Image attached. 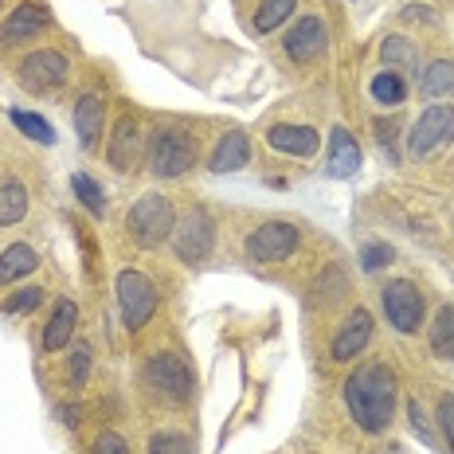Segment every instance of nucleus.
<instances>
[{"mask_svg": "<svg viewBox=\"0 0 454 454\" xmlns=\"http://www.w3.org/2000/svg\"><path fill=\"white\" fill-rule=\"evenodd\" d=\"M345 403L353 423L368 434H380L395 411V376L387 364H364L345 380Z\"/></svg>", "mask_w": 454, "mask_h": 454, "instance_id": "1", "label": "nucleus"}, {"mask_svg": "<svg viewBox=\"0 0 454 454\" xmlns=\"http://www.w3.org/2000/svg\"><path fill=\"white\" fill-rule=\"evenodd\" d=\"M126 227H129V239H134L137 247H157V243H165L168 235H173L176 212H173V204H168L165 196L149 192V196H141V200L129 207Z\"/></svg>", "mask_w": 454, "mask_h": 454, "instance_id": "2", "label": "nucleus"}, {"mask_svg": "<svg viewBox=\"0 0 454 454\" xmlns=\"http://www.w3.org/2000/svg\"><path fill=\"white\" fill-rule=\"evenodd\" d=\"M145 384H149V392L160 395V400H168V403H184L188 395H192V368H188V361L181 353H153L149 356V364H145Z\"/></svg>", "mask_w": 454, "mask_h": 454, "instance_id": "3", "label": "nucleus"}, {"mask_svg": "<svg viewBox=\"0 0 454 454\" xmlns=\"http://www.w3.org/2000/svg\"><path fill=\"white\" fill-rule=\"evenodd\" d=\"M196 165V141L184 129L160 126L153 129V141H149V168L153 176H181Z\"/></svg>", "mask_w": 454, "mask_h": 454, "instance_id": "4", "label": "nucleus"}, {"mask_svg": "<svg viewBox=\"0 0 454 454\" xmlns=\"http://www.w3.org/2000/svg\"><path fill=\"white\" fill-rule=\"evenodd\" d=\"M454 141V106H427L419 114V121L408 134V153L411 157H431L439 149H447Z\"/></svg>", "mask_w": 454, "mask_h": 454, "instance_id": "5", "label": "nucleus"}, {"mask_svg": "<svg viewBox=\"0 0 454 454\" xmlns=\"http://www.w3.org/2000/svg\"><path fill=\"white\" fill-rule=\"evenodd\" d=\"M118 306L126 329H141L157 314V286L141 270H121L118 274Z\"/></svg>", "mask_w": 454, "mask_h": 454, "instance_id": "6", "label": "nucleus"}, {"mask_svg": "<svg viewBox=\"0 0 454 454\" xmlns=\"http://www.w3.org/2000/svg\"><path fill=\"white\" fill-rule=\"evenodd\" d=\"M173 247H176V259H184V262H200V259L212 254V247H215V223H212V215H207L204 207H192V212H184L181 220H176Z\"/></svg>", "mask_w": 454, "mask_h": 454, "instance_id": "7", "label": "nucleus"}, {"mask_svg": "<svg viewBox=\"0 0 454 454\" xmlns=\"http://www.w3.org/2000/svg\"><path fill=\"white\" fill-rule=\"evenodd\" d=\"M294 247H298V227L286 220H270V223L254 227L247 235V243H243L251 262H282L294 254Z\"/></svg>", "mask_w": 454, "mask_h": 454, "instance_id": "8", "label": "nucleus"}, {"mask_svg": "<svg viewBox=\"0 0 454 454\" xmlns=\"http://www.w3.org/2000/svg\"><path fill=\"white\" fill-rule=\"evenodd\" d=\"M384 314L392 321L400 333H415L423 325V294L415 290V282L408 278H395L384 286Z\"/></svg>", "mask_w": 454, "mask_h": 454, "instance_id": "9", "label": "nucleus"}, {"mask_svg": "<svg viewBox=\"0 0 454 454\" xmlns=\"http://www.w3.org/2000/svg\"><path fill=\"white\" fill-rule=\"evenodd\" d=\"M67 71H71L67 55L47 51V47H43V51H32L20 63V82L27 90H55V87H63Z\"/></svg>", "mask_w": 454, "mask_h": 454, "instance_id": "10", "label": "nucleus"}, {"mask_svg": "<svg viewBox=\"0 0 454 454\" xmlns=\"http://www.w3.org/2000/svg\"><path fill=\"white\" fill-rule=\"evenodd\" d=\"M286 47V55L294 63H314L321 51H325V24L317 20V16H301V20L290 27V35L282 40Z\"/></svg>", "mask_w": 454, "mask_h": 454, "instance_id": "11", "label": "nucleus"}, {"mask_svg": "<svg viewBox=\"0 0 454 454\" xmlns=\"http://www.w3.org/2000/svg\"><path fill=\"white\" fill-rule=\"evenodd\" d=\"M137 153H141V129H137V121L126 114V118H118V126H114L106 157L118 173H129V168L137 165Z\"/></svg>", "mask_w": 454, "mask_h": 454, "instance_id": "12", "label": "nucleus"}, {"mask_svg": "<svg viewBox=\"0 0 454 454\" xmlns=\"http://www.w3.org/2000/svg\"><path fill=\"white\" fill-rule=\"evenodd\" d=\"M267 141L278 153H290V157H314L317 145H321V134L314 126H286V121H278V126L267 129Z\"/></svg>", "mask_w": 454, "mask_h": 454, "instance_id": "13", "label": "nucleus"}, {"mask_svg": "<svg viewBox=\"0 0 454 454\" xmlns=\"http://www.w3.org/2000/svg\"><path fill=\"white\" fill-rule=\"evenodd\" d=\"M368 340H372V314H368V309H353V317H348L333 337V361H353Z\"/></svg>", "mask_w": 454, "mask_h": 454, "instance_id": "14", "label": "nucleus"}, {"mask_svg": "<svg viewBox=\"0 0 454 454\" xmlns=\"http://www.w3.org/2000/svg\"><path fill=\"white\" fill-rule=\"evenodd\" d=\"M47 27V8L35 4V0H24L20 8H12V16H8L4 24V43H20V40H32V35H40Z\"/></svg>", "mask_w": 454, "mask_h": 454, "instance_id": "15", "label": "nucleus"}, {"mask_svg": "<svg viewBox=\"0 0 454 454\" xmlns=\"http://www.w3.org/2000/svg\"><path fill=\"white\" fill-rule=\"evenodd\" d=\"M102 121H106V102H102V94H82V98L74 102V129H79V141L87 149L98 145Z\"/></svg>", "mask_w": 454, "mask_h": 454, "instance_id": "16", "label": "nucleus"}, {"mask_svg": "<svg viewBox=\"0 0 454 454\" xmlns=\"http://www.w3.org/2000/svg\"><path fill=\"white\" fill-rule=\"evenodd\" d=\"M251 160V141L247 134H239V129H231V134H223L220 141H215L212 149V173H239L243 165Z\"/></svg>", "mask_w": 454, "mask_h": 454, "instance_id": "17", "label": "nucleus"}, {"mask_svg": "<svg viewBox=\"0 0 454 454\" xmlns=\"http://www.w3.org/2000/svg\"><path fill=\"white\" fill-rule=\"evenodd\" d=\"M329 176H353L356 168H361V145L353 141L345 126H337L333 134H329V160H325Z\"/></svg>", "mask_w": 454, "mask_h": 454, "instance_id": "18", "label": "nucleus"}, {"mask_svg": "<svg viewBox=\"0 0 454 454\" xmlns=\"http://www.w3.org/2000/svg\"><path fill=\"white\" fill-rule=\"evenodd\" d=\"M74 325H79V309H74V301H67V298L55 301V314H51V321H47V329H43V348L47 353L71 345Z\"/></svg>", "mask_w": 454, "mask_h": 454, "instance_id": "19", "label": "nucleus"}, {"mask_svg": "<svg viewBox=\"0 0 454 454\" xmlns=\"http://www.w3.org/2000/svg\"><path fill=\"white\" fill-rule=\"evenodd\" d=\"M40 267V254H35L27 243H12V247L0 251V282H16L24 274H32Z\"/></svg>", "mask_w": 454, "mask_h": 454, "instance_id": "20", "label": "nucleus"}, {"mask_svg": "<svg viewBox=\"0 0 454 454\" xmlns=\"http://www.w3.org/2000/svg\"><path fill=\"white\" fill-rule=\"evenodd\" d=\"M419 87L427 98H454V59H434L427 71H423Z\"/></svg>", "mask_w": 454, "mask_h": 454, "instance_id": "21", "label": "nucleus"}, {"mask_svg": "<svg viewBox=\"0 0 454 454\" xmlns=\"http://www.w3.org/2000/svg\"><path fill=\"white\" fill-rule=\"evenodd\" d=\"M380 59L387 71H415V63H419V51H415L411 40H403V35H387L380 43Z\"/></svg>", "mask_w": 454, "mask_h": 454, "instance_id": "22", "label": "nucleus"}, {"mask_svg": "<svg viewBox=\"0 0 454 454\" xmlns=\"http://www.w3.org/2000/svg\"><path fill=\"white\" fill-rule=\"evenodd\" d=\"M24 212H27V188L20 181L0 184V227L20 223Z\"/></svg>", "mask_w": 454, "mask_h": 454, "instance_id": "23", "label": "nucleus"}, {"mask_svg": "<svg viewBox=\"0 0 454 454\" xmlns=\"http://www.w3.org/2000/svg\"><path fill=\"white\" fill-rule=\"evenodd\" d=\"M431 348L439 356L454 361V306H442L431 321Z\"/></svg>", "mask_w": 454, "mask_h": 454, "instance_id": "24", "label": "nucleus"}, {"mask_svg": "<svg viewBox=\"0 0 454 454\" xmlns=\"http://www.w3.org/2000/svg\"><path fill=\"white\" fill-rule=\"evenodd\" d=\"M368 90H372V98L380 102V106H400L403 94H408V87H403V79H400V71H380Z\"/></svg>", "mask_w": 454, "mask_h": 454, "instance_id": "25", "label": "nucleus"}, {"mask_svg": "<svg viewBox=\"0 0 454 454\" xmlns=\"http://www.w3.org/2000/svg\"><path fill=\"white\" fill-rule=\"evenodd\" d=\"M71 188H74V196H79L82 207H87L90 215H102V212H106V192H102V184L90 181L87 173H74V176H71Z\"/></svg>", "mask_w": 454, "mask_h": 454, "instance_id": "26", "label": "nucleus"}, {"mask_svg": "<svg viewBox=\"0 0 454 454\" xmlns=\"http://www.w3.org/2000/svg\"><path fill=\"white\" fill-rule=\"evenodd\" d=\"M290 12H294V0H262L259 12H254V32H262V35L274 32Z\"/></svg>", "mask_w": 454, "mask_h": 454, "instance_id": "27", "label": "nucleus"}, {"mask_svg": "<svg viewBox=\"0 0 454 454\" xmlns=\"http://www.w3.org/2000/svg\"><path fill=\"white\" fill-rule=\"evenodd\" d=\"M12 126L20 129L24 137H32V141H43V145H51L55 134H51V126L40 118V114H27V110H12Z\"/></svg>", "mask_w": 454, "mask_h": 454, "instance_id": "28", "label": "nucleus"}, {"mask_svg": "<svg viewBox=\"0 0 454 454\" xmlns=\"http://www.w3.org/2000/svg\"><path fill=\"white\" fill-rule=\"evenodd\" d=\"M149 454H196V450H192V439H188V434L165 431V434H153Z\"/></svg>", "mask_w": 454, "mask_h": 454, "instance_id": "29", "label": "nucleus"}, {"mask_svg": "<svg viewBox=\"0 0 454 454\" xmlns=\"http://www.w3.org/2000/svg\"><path fill=\"white\" fill-rule=\"evenodd\" d=\"M392 247L387 243H368V247H361V267L364 270H380V267H387L392 262Z\"/></svg>", "mask_w": 454, "mask_h": 454, "instance_id": "30", "label": "nucleus"}, {"mask_svg": "<svg viewBox=\"0 0 454 454\" xmlns=\"http://www.w3.org/2000/svg\"><path fill=\"white\" fill-rule=\"evenodd\" d=\"M40 301H43V290H40V286H27V290H20L16 298H8L4 309H8V314H27V309H35Z\"/></svg>", "mask_w": 454, "mask_h": 454, "instance_id": "31", "label": "nucleus"}, {"mask_svg": "<svg viewBox=\"0 0 454 454\" xmlns=\"http://www.w3.org/2000/svg\"><path fill=\"white\" fill-rule=\"evenodd\" d=\"M87 372H90V348L79 345V348L71 353V384L82 387V384H87Z\"/></svg>", "mask_w": 454, "mask_h": 454, "instance_id": "32", "label": "nucleus"}, {"mask_svg": "<svg viewBox=\"0 0 454 454\" xmlns=\"http://www.w3.org/2000/svg\"><path fill=\"white\" fill-rule=\"evenodd\" d=\"M90 454H129V447H126V439H121V434H114V431H102L98 439H94Z\"/></svg>", "mask_w": 454, "mask_h": 454, "instance_id": "33", "label": "nucleus"}, {"mask_svg": "<svg viewBox=\"0 0 454 454\" xmlns=\"http://www.w3.org/2000/svg\"><path fill=\"white\" fill-rule=\"evenodd\" d=\"M439 427L447 434V442L454 447V395H442L439 400Z\"/></svg>", "mask_w": 454, "mask_h": 454, "instance_id": "34", "label": "nucleus"}, {"mask_svg": "<svg viewBox=\"0 0 454 454\" xmlns=\"http://www.w3.org/2000/svg\"><path fill=\"white\" fill-rule=\"evenodd\" d=\"M55 415H59V423L74 427V423L82 419V408H79V403H59V408H55Z\"/></svg>", "mask_w": 454, "mask_h": 454, "instance_id": "35", "label": "nucleus"}, {"mask_svg": "<svg viewBox=\"0 0 454 454\" xmlns=\"http://www.w3.org/2000/svg\"><path fill=\"white\" fill-rule=\"evenodd\" d=\"M408 415H411V427H415V431L423 434V439L431 442V431H427V423H423V411H419V403H415V400L408 403Z\"/></svg>", "mask_w": 454, "mask_h": 454, "instance_id": "36", "label": "nucleus"}, {"mask_svg": "<svg viewBox=\"0 0 454 454\" xmlns=\"http://www.w3.org/2000/svg\"><path fill=\"white\" fill-rule=\"evenodd\" d=\"M380 454H408V450H403V447H400V442H387V447H384Z\"/></svg>", "mask_w": 454, "mask_h": 454, "instance_id": "37", "label": "nucleus"}]
</instances>
